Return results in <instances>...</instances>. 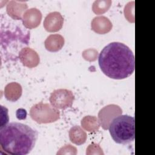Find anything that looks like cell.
<instances>
[{"mask_svg":"<svg viewBox=\"0 0 155 155\" xmlns=\"http://www.w3.org/2000/svg\"><path fill=\"white\" fill-rule=\"evenodd\" d=\"M4 96L5 98L11 102H16L21 96L22 88L21 85L15 82L8 83L4 88Z\"/></svg>","mask_w":155,"mask_h":155,"instance_id":"cell-13","label":"cell"},{"mask_svg":"<svg viewBox=\"0 0 155 155\" xmlns=\"http://www.w3.org/2000/svg\"><path fill=\"white\" fill-rule=\"evenodd\" d=\"M30 115L38 124H48L56 122L60 118V111L49 104L40 102L31 107Z\"/></svg>","mask_w":155,"mask_h":155,"instance_id":"cell-4","label":"cell"},{"mask_svg":"<svg viewBox=\"0 0 155 155\" xmlns=\"http://www.w3.org/2000/svg\"><path fill=\"white\" fill-rule=\"evenodd\" d=\"M74 96L71 90L61 88L54 90L50 94L49 101L51 105L57 109L65 110L71 107Z\"/></svg>","mask_w":155,"mask_h":155,"instance_id":"cell-5","label":"cell"},{"mask_svg":"<svg viewBox=\"0 0 155 155\" xmlns=\"http://www.w3.org/2000/svg\"><path fill=\"white\" fill-rule=\"evenodd\" d=\"M134 117L119 115L114 117L109 125V131L113 140L120 144L133 142L135 137Z\"/></svg>","mask_w":155,"mask_h":155,"instance_id":"cell-3","label":"cell"},{"mask_svg":"<svg viewBox=\"0 0 155 155\" xmlns=\"http://www.w3.org/2000/svg\"><path fill=\"white\" fill-rule=\"evenodd\" d=\"M81 125L84 129L89 132H95L99 130L101 123L96 117L87 116L82 119Z\"/></svg>","mask_w":155,"mask_h":155,"instance_id":"cell-15","label":"cell"},{"mask_svg":"<svg viewBox=\"0 0 155 155\" xmlns=\"http://www.w3.org/2000/svg\"><path fill=\"white\" fill-rule=\"evenodd\" d=\"M99 65L108 77L123 79L131 76L134 71V55L125 44L113 42L101 50L99 56Z\"/></svg>","mask_w":155,"mask_h":155,"instance_id":"cell-1","label":"cell"},{"mask_svg":"<svg viewBox=\"0 0 155 155\" xmlns=\"http://www.w3.org/2000/svg\"><path fill=\"white\" fill-rule=\"evenodd\" d=\"M38 135L37 131L27 125L11 122L1 127V148L8 154H27L34 148Z\"/></svg>","mask_w":155,"mask_h":155,"instance_id":"cell-2","label":"cell"},{"mask_svg":"<svg viewBox=\"0 0 155 155\" xmlns=\"http://www.w3.org/2000/svg\"><path fill=\"white\" fill-rule=\"evenodd\" d=\"M98 56V52L95 49L90 48L88 50H85L82 53L83 58L88 61H95Z\"/></svg>","mask_w":155,"mask_h":155,"instance_id":"cell-17","label":"cell"},{"mask_svg":"<svg viewBox=\"0 0 155 155\" xmlns=\"http://www.w3.org/2000/svg\"><path fill=\"white\" fill-rule=\"evenodd\" d=\"M42 19V13L36 8H31L27 10L22 16V22L25 27L32 29L39 25Z\"/></svg>","mask_w":155,"mask_h":155,"instance_id":"cell-9","label":"cell"},{"mask_svg":"<svg viewBox=\"0 0 155 155\" xmlns=\"http://www.w3.org/2000/svg\"><path fill=\"white\" fill-rule=\"evenodd\" d=\"M122 114L121 108L116 105L110 104L102 108L98 114L100 123L104 130H107L112 120Z\"/></svg>","mask_w":155,"mask_h":155,"instance_id":"cell-6","label":"cell"},{"mask_svg":"<svg viewBox=\"0 0 155 155\" xmlns=\"http://www.w3.org/2000/svg\"><path fill=\"white\" fill-rule=\"evenodd\" d=\"M69 137L71 142L77 145L84 144L87 140L86 132L78 125L72 127L69 131Z\"/></svg>","mask_w":155,"mask_h":155,"instance_id":"cell-14","label":"cell"},{"mask_svg":"<svg viewBox=\"0 0 155 155\" xmlns=\"http://www.w3.org/2000/svg\"><path fill=\"white\" fill-rule=\"evenodd\" d=\"M28 5L24 1H10L7 4L6 10L9 16L15 20L22 19Z\"/></svg>","mask_w":155,"mask_h":155,"instance_id":"cell-10","label":"cell"},{"mask_svg":"<svg viewBox=\"0 0 155 155\" xmlns=\"http://www.w3.org/2000/svg\"><path fill=\"white\" fill-rule=\"evenodd\" d=\"M27 112L23 108H19L16 111V117L18 119H24L26 118Z\"/></svg>","mask_w":155,"mask_h":155,"instance_id":"cell-18","label":"cell"},{"mask_svg":"<svg viewBox=\"0 0 155 155\" xmlns=\"http://www.w3.org/2000/svg\"><path fill=\"white\" fill-rule=\"evenodd\" d=\"M111 5L110 0H97L95 1L92 5V10L96 15H101L110 8Z\"/></svg>","mask_w":155,"mask_h":155,"instance_id":"cell-16","label":"cell"},{"mask_svg":"<svg viewBox=\"0 0 155 155\" xmlns=\"http://www.w3.org/2000/svg\"><path fill=\"white\" fill-rule=\"evenodd\" d=\"M92 30L98 34H105L112 28L113 25L110 19L104 16L94 17L91 22Z\"/></svg>","mask_w":155,"mask_h":155,"instance_id":"cell-11","label":"cell"},{"mask_svg":"<svg viewBox=\"0 0 155 155\" xmlns=\"http://www.w3.org/2000/svg\"><path fill=\"white\" fill-rule=\"evenodd\" d=\"M64 38L59 34H52L49 35L44 42L45 48L51 52H56L60 50L64 46Z\"/></svg>","mask_w":155,"mask_h":155,"instance_id":"cell-12","label":"cell"},{"mask_svg":"<svg viewBox=\"0 0 155 155\" xmlns=\"http://www.w3.org/2000/svg\"><path fill=\"white\" fill-rule=\"evenodd\" d=\"M19 59L24 66L28 68L36 67L40 62L38 53L30 47H24L19 53Z\"/></svg>","mask_w":155,"mask_h":155,"instance_id":"cell-8","label":"cell"},{"mask_svg":"<svg viewBox=\"0 0 155 155\" xmlns=\"http://www.w3.org/2000/svg\"><path fill=\"white\" fill-rule=\"evenodd\" d=\"M63 24L64 18L62 15L58 12H53L46 16L43 25L46 31L56 32L62 28Z\"/></svg>","mask_w":155,"mask_h":155,"instance_id":"cell-7","label":"cell"}]
</instances>
